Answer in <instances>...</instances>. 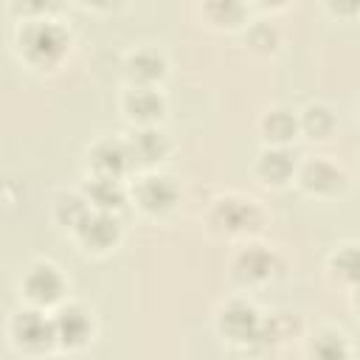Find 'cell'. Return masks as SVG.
<instances>
[{
  "label": "cell",
  "mask_w": 360,
  "mask_h": 360,
  "mask_svg": "<svg viewBox=\"0 0 360 360\" xmlns=\"http://www.w3.org/2000/svg\"><path fill=\"white\" fill-rule=\"evenodd\" d=\"M127 73L132 79H138V82H152V79H158L163 73V56L155 53V51H149V48L146 51H138L135 56H129Z\"/></svg>",
  "instance_id": "9a60e30c"
},
{
  "label": "cell",
  "mask_w": 360,
  "mask_h": 360,
  "mask_svg": "<svg viewBox=\"0 0 360 360\" xmlns=\"http://www.w3.org/2000/svg\"><path fill=\"white\" fill-rule=\"evenodd\" d=\"M267 273H270V256L259 248H250L236 259V276L242 281H259Z\"/></svg>",
  "instance_id": "2e32d148"
},
{
  "label": "cell",
  "mask_w": 360,
  "mask_h": 360,
  "mask_svg": "<svg viewBox=\"0 0 360 360\" xmlns=\"http://www.w3.org/2000/svg\"><path fill=\"white\" fill-rule=\"evenodd\" d=\"M129 152H132V158H138V160H143V163L160 160L163 152H166V138H163L158 129H141V132L132 135Z\"/></svg>",
  "instance_id": "7c38bea8"
},
{
  "label": "cell",
  "mask_w": 360,
  "mask_h": 360,
  "mask_svg": "<svg viewBox=\"0 0 360 360\" xmlns=\"http://www.w3.org/2000/svg\"><path fill=\"white\" fill-rule=\"evenodd\" d=\"M295 118L287 112V110H273V112H267L264 115V121H262V129H264V135L270 138V141H290L292 135H295Z\"/></svg>",
  "instance_id": "e0dca14e"
},
{
  "label": "cell",
  "mask_w": 360,
  "mask_h": 360,
  "mask_svg": "<svg viewBox=\"0 0 360 360\" xmlns=\"http://www.w3.org/2000/svg\"><path fill=\"white\" fill-rule=\"evenodd\" d=\"M79 236L87 248H96V250H104L110 248L115 239H118V222L107 214V211H98V214H87L84 222L79 225Z\"/></svg>",
  "instance_id": "8992f818"
},
{
  "label": "cell",
  "mask_w": 360,
  "mask_h": 360,
  "mask_svg": "<svg viewBox=\"0 0 360 360\" xmlns=\"http://www.w3.org/2000/svg\"><path fill=\"white\" fill-rule=\"evenodd\" d=\"M332 127H335V115H332L329 107L315 104V107H309V110L304 112V129H307L312 138H326V135L332 132Z\"/></svg>",
  "instance_id": "ac0fdd59"
},
{
  "label": "cell",
  "mask_w": 360,
  "mask_h": 360,
  "mask_svg": "<svg viewBox=\"0 0 360 360\" xmlns=\"http://www.w3.org/2000/svg\"><path fill=\"white\" fill-rule=\"evenodd\" d=\"M124 107H127V112H129L132 118H138V121H152V118L160 115L163 101H160L158 93L146 90V87H138V90H132V93L124 98Z\"/></svg>",
  "instance_id": "30bf717a"
},
{
  "label": "cell",
  "mask_w": 360,
  "mask_h": 360,
  "mask_svg": "<svg viewBox=\"0 0 360 360\" xmlns=\"http://www.w3.org/2000/svg\"><path fill=\"white\" fill-rule=\"evenodd\" d=\"M259 174H262L267 183H284V180L292 174V155L284 152V149L264 152V155L259 158Z\"/></svg>",
  "instance_id": "4fadbf2b"
},
{
  "label": "cell",
  "mask_w": 360,
  "mask_h": 360,
  "mask_svg": "<svg viewBox=\"0 0 360 360\" xmlns=\"http://www.w3.org/2000/svg\"><path fill=\"white\" fill-rule=\"evenodd\" d=\"M129 158H132L129 146H124L121 141H112V138L101 141V143L93 149V166H96L98 174H104V177H118V174L127 169Z\"/></svg>",
  "instance_id": "52a82bcc"
},
{
  "label": "cell",
  "mask_w": 360,
  "mask_h": 360,
  "mask_svg": "<svg viewBox=\"0 0 360 360\" xmlns=\"http://www.w3.org/2000/svg\"><path fill=\"white\" fill-rule=\"evenodd\" d=\"M138 197H141V205L149 208V211H166L174 197H177V188L169 177H146L138 188Z\"/></svg>",
  "instance_id": "9c48e42d"
},
{
  "label": "cell",
  "mask_w": 360,
  "mask_h": 360,
  "mask_svg": "<svg viewBox=\"0 0 360 360\" xmlns=\"http://www.w3.org/2000/svg\"><path fill=\"white\" fill-rule=\"evenodd\" d=\"M11 332L28 349H42V346L51 343V338H56L53 335V321H45V315H39L34 309L17 312L14 321H11Z\"/></svg>",
  "instance_id": "7a4b0ae2"
},
{
  "label": "cell",
  "mask_w": 360,
  "mask_h": 360,
  "mask_svg": "<svg viewBox=\"0 0 360 360\" xmlns=\"http://www.w3.org/2000/svg\"><path fill=\"white\" fill-rule=\"evenodd\" d=\"M219 329L233 338V340H250L259 335V315L250 304L245 301H233L222 309V318H219Z\"/></svg>",
  "instance_id": "3957f363"
},
{
  "label": "cell",
  "mask_w": 360,
  "mask_h": 360,
  "mask_svg": "<svg viewBox=\"0 0 360 360\" xmlns=\"http://www.w3.org/2000/svg\"><path fill=\"white\" fill-rule=\"evenodd\" d=\"M332 267L343 281H360V248H343L332 256Z\"/></svg>",
  "instance_id": "d6986e66"
},
{
  "label": "cell",
  "mask_w": 360,
  "mask_h": 360,
  "mask_svg": "<svg viewBox=\"0 0 360 360\" xmlns=\"http://www.w3.org/2000/svg\"><path fill=\"white\" fill-rule=\"evenodd\" d=\"M214 219L225 228V231H245V228H256L259 214L250 202L242 200H219L214 208Z\"/></svg>",
  "instance_id": "ba28073f"
},
{
  "label": "cell",
  "mask_w": 360,
  "mask_h": 360,
  "mask_svg": "<svg viewBox=\"0 0 360 360\" xmlns=\"http://www.w3.org/2000/svg\"><path fill=\"white\" fill-rule=\"evenodd\" d=\"M87 214H90L87 205H84L76 194H62L59 202H56V217H59L62 222H68V225H76V228H79Z\"/></svg>",
  "instance_id": "44dd1931"
},
{
  "label": "cell",
  "mask_w": 360,
  "mask_h": 360,
  "mask_svg": "<svg viewBox=\"0 0 360 360\" xmlns=\"http://www.w3.org/2000/svg\"><path fill=\"white\" fill-rule=\"evenodd\" d=\"M346 343L340 340V335L323 332L315 338L312 343V360H346Z\"/></svg>",
  "instance_id": "ffe728a7"
},
{
  "label": "cell",
  "mask_w": 360,
  "mask_h": 360,
  "mask_svg": "<svg viewBox=\"0 0 360 360\" xmlns=\"http://www.w3.org/2000/svg\"><path fill=\"white\" fill-rule=\"evenodd\" d=\"M25 295L37 304H53L62 295V276L51 264H37L25 276Z\"/></svg>",
  "instance_id": "277c9868"
},
{
  "label": "cell",
  "mask_w": 360,
  "mask_h": 360,
  "mask_svg": "<svg viewBox=\"0 0 360 360\" xmlns=\"http://www.w3.org/2000/svg\"><path fill=\"white\" fill-rule=\"evenodd\" d=\"M87 194H90V200H93L101 211L118 208V205L124 202V191H121L118 180H115V177H104V174H98V177L87 186Z\"/></svg>",
  "instance_id": "5bb4252c"
},
{
  "label": "cell",
  "mask_w": 360,
  "mask_h": 360,
  "mask_svg": "<svg viewBox=\"0 0 360 360\" xmlns=\"http://www.w3.org/2000/svg\"><path fill=\"white\" fill-rule=\"evenodd\" d=\"M20 45L28 53V59H34L39 65H51L53 59L62 56L68 39H65V31L53 22H31L20 34Z\"/></svg>",
  "instance_id": "6da1fadb"
},
{
  "label": "cell",
  "mask_w": 360,
  "mask_h": 360,
  "mask_svg": "<svg viewBox=\"0 0 360 360\" xmlns=\"http://www.w3.org/2000/svg\"><path fill=\"white\" fill-rule=\"evenodd\" d=\"M304 186L312 191H335L343 186V174L323 160H312L304 169Z\"/></svg>",
  "instance_id": "8fae6325"
},
{
  "label": "cell",
  "mask_w": 360,
  "mask_h": 360,
  "mask_svg": "<svg viewBox=\"0 0 360 360\" xmlns=\"http://www.w3.org/2000/svg\"><path fill=\"white\" fill-rule=\"evenodd\" d=\"M53 335L65 346H82L90 335V318L82 307H65L53 318Z\"/></svg>",
  "instance_id": "5b68a950"
}]
</instances>
